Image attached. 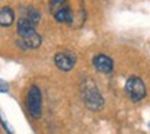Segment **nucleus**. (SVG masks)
Instances as JSON below:
<instances>
[{"instance_id":"obj_10","label":"nucleus","mask_w":150,"mask_h":134,"mask_svg":"<svg viewBox=\"0 0 150 134\" xmlns=\"http://www.w3.org/2000/svg\"><path fill=\"white\" fill-rule=\"evenodd\" d=\"M27 18L28 21H31L36 27L38 24H39V21H40V14H39V11L36 10V8H33V7H29L28 8V13H27Z\"/></svg>"},{"instance_id":"obj_12","label":"nucleus","mask_w":150,"mask_h":134,"mask_svg":"<svg viewBox=\"0 0 150 134\" xmlns=\"http://www.w3.org/2000/svg\"><path fill=\"white\" fill-rule=\"evenodd\" d=\"M0 122H1V124H3V127H4V130L7 131L8 134H13V130H11V127L8 126V123L4 120V118H3V113L0 112Z\"/></svg>"},{"instance_id":"obj_6","label":"nucleus","mask_w":150,"mask_h":134,"mask_svg":"<svg viewBox=\"0 0 150 134\" xmlns=\"http://www.w3.org/2000/svg\"><path fill=\"white\" fill-rule=\"evenodd\" d=\"M17 32H18V35H20L21 39H27V38L33 36V35L36 33V31H35V25L24 17V18H21V20L18 21V24H17Z\"/></svg>"},{"instance_id":"obj_7","label":"nucleus","mask_w":150,"mask_h":134,"mask_svg":"<svg viewBox=\"0 0 150 134\" xmlns=\"http://www.w3.org/2000/svg\"><path fill=\"white\" fill-rule=\"evenodd\" d=\"M54 18L59 22H61V24H71V22L74 21V14H72L70 7L65 6V7H63L57 13H54Z\"/></svg>"},{"instance_id":"obj_5","label":"nucleus","mask_w":150,"mask_h":134,"mask_svg":"<svg viewBox=\"0 0 150 134\" xmlns=\"http://www.w3.org/2000/svg\"><path fill=\"white\" fill-rule=\"evenodd\" d=\"M93 65L99 72L102 73H110L114 68V64H112V59L104 54H99L93 58Z\"/></svg>"},{"instance_id":"obj_3","label":"nucleus","mask_w":150,"mask_h":134,"mask_svg":"<svg viewBox=\"0 0 150 134\" xmlns=\"http://www.w3.org/2000/svg\"><path fill=\"white\" fill-rule=\"evenodd\" d=\"M27 107L32 118L39 119L42 116V94L36 86H32L28 91Z\"/></svg>"},{"instance_id":"obj_2","label":"nucleus","mask_w":150,"mask_h":134,"mask_svg":"<svg viewBox=\"0 0 150 134\" xmlns=\"http://www.w3.org/2000/svg\"><path fill=\"white\" fill-rule=\"evenodd\" d=\"M125 91H127L128 97L134 102L140 101L142 98L146 97V86L143 83V80L140 77H138V76H132V77H129L127 80Z\"/></svg>"},{"instance_id":"obj_9","label":"nucleus","mask_w":150,"mask_h":134,"mask_svg":"<svg viewBox=\"0 0 150 134\" xmlns=\"http://www.w3.org/2000/svg\"><path fill=\"white\" fill-rule=\"evenodd\" d=\"M40 43H42V39H40V36H39L38 33H35L31 38L21 39V40L18 42V44H20L22 48H36L40 46Z\"/></svg>"},{"instance_id":"obj_1","label":"nucleus","mask_w":150,"mask_h":134,"mask_svg":"<svg viewBox=\"0 0 150 134\" xmlns=\"http://www.w3.org/2000/svg\"><path fill=\"white\" fill-rule=\"evenodd\" d=\"M82 97H83L85 105L91 111H99L103 108L104 100H103L102 94L99 93L97 87L91 80H86L83 87H82Z\"/></svg>"},{"instance_id":"obj_11","label":"nucleus","mask_w":150,"mask_h":134,"mask_svg":"<svg viewBox=\"0 0 150 134\" xmlns=\"http://www.w3.org/2000/svg\"><path fill=\"white\" fill-rule=\"evenodd\" d=\"M63 7H65V0H50V11H52V14L57 13Z\"/></svg>"},{"instance_id":"obj_4","label":"nucleus","mask_w":150,"mask_h":134,"mask_svg":"<svg viewBox=\"0 0 150 134\" xmlns=\"http://www.w3.org/2000/svg\"><path fill=\"white\" fill-rule=\"evenodd\" d=\"M54 62L61 70H71L75 65V57L70 53H57L54 57Z\"/></svg>"},{"instance_id":"obj_14","label":"nucleus","mask_w":150,"mask_h":134,"mask_svg":"<svg viewBox=\"0 0 150 134\" xmlns=\"http://www.w3.org/2000/svg\"><path fill=\"white\" fill-rule=\"evenodd\" d=\"M149 127H150V123H149Z\"/></svg>"},{"instance_id":"obj_13","label":"nucleus","mask_w":150,"mask_h":134,"mask_svg":"<svg viewBox=\"0 0 150 134\" xmlns=\"http://www.w3.org/2000/svg\"><path fill=\"white\" fill-rule=\"evenodd\" d=\"M8 89H10L8 83H6L4 80H1V79H0V93H7Z\"/></svg>"},{"instance_id":"obj_8","label":"nucleus","mask_w":150,"mask_h":134,"mask_svg":"<svg viewBox=\"0 0 150 134\" xmlns=\"http://www.w3.org/2000/svg\"><path fill=\"white\" fill-rule=\"evenodd\" d=\"M14 22V11L10 7H3L0 10V27H10Z\"/></svg>"}]
</instances>
